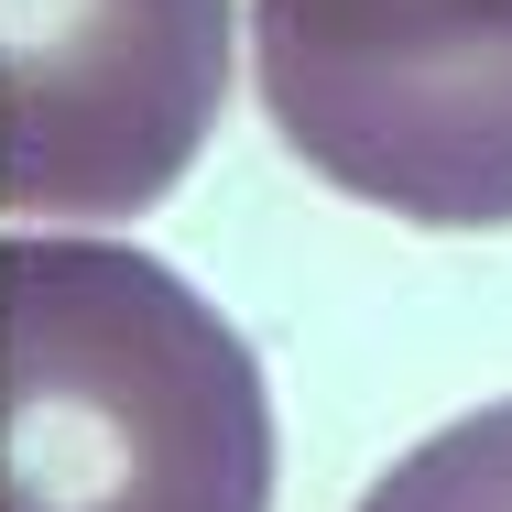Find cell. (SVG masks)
I'll list each match as a JSON object with an SVG mask.
<instances>
[{
	"mask_svg": "<svg viewBox=\"0 0 512 512\" xmlns=\"http://www.w3.org/2000/svg\"><path fill=\"white\" fill-rule=\"evenodd\" d=\"M0 512H273V393L251 338L153 251L11 229Z\"/></svg>",
	"mask_w": 512,
	"mask_h": 512,
	"instance_id": "cell-1",
	"label": "cell"
},
{
	"mask_svg": "<svg viewBox=\"0 0 512 512\" xmlns=\"http://www.w3.org/2000/svg\"><path fill=\"white\" fill-rule=\"evenodd\" d=\"M262 109L338 197L512 229V0H251Z\"/></svg>",
	"mask_w": 512,
	"mask_h": 512,
	"instance_id": "cell-2",
	"label": "cell"
},
{
	"mask_svg": "<svg viewBox=\"0 0 512 512\" xmlns=\"http://www.w3.org/2000/svg\"><path fill=\"white\" fill-rule=\"evenodd\" d=\"M229 99V0H0V207L109 229L186 186Z\"/></svg>",
	"mask_w": 512,
	"mask_h": 512,
	"instance_id": "cell-3",
	"label": "cell"
},
{
	"mask_svg": "<svg viewBox=\"0 0 512 512\" xmlns=\"http://www.w3.org/2000/svg\"><path fill=\"white\" fill-rule=\"evenodd\" d=\"M360 512H512V404H480L458 425H436L425 447H404Z\"/></svg>",
	"mask_w": 512,
	"mask_h": 512,
	"instance_id": "cell-4",
	"label": "cell"
}]
</instances>
